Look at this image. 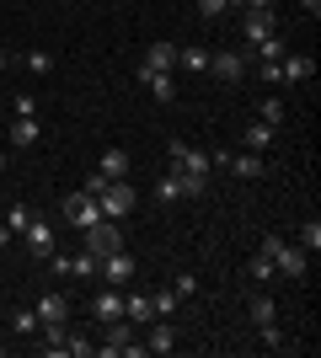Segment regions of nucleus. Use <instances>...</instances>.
<instances>
[{
    "label": "nucleus",
    "mask_w": 321,
    "mask_h": 358,
    "mask_svg": "<svg viewBox=\"0 0 321 358\" xmlns=\"http://www.w3.org/2000/svg\"><path fill=\"white\" fill-rule=\"evenodd\" d=\"M262 257H273V273H284V278H306V268H311V257L300 252V246H290L284 236L262 241Z\"/></svg>",
    "instance_id": "f257e3e1"
},
{
    "label": "nucleus",
    "mask_w": 321,
    "mask_h": 358,
    "mask_svg": "<svg viewBox=\"0 0 321 358\" xmlns=\"http://www.w3.org/2000/svg\"><path fill=\"white\" fill-rule=\"evenodd\" d=\"M209 161H214V171H230V177H241V182H257L262 171H268L257 150H241V155H230V150H209Z\"/></svg>",
    "instance_id": "f03ea898"
},
{
    "label": "nucleus",
    "mask_w": 321,
    "mask_h": 358,
    "mask_svg": "<svg viewBox=\"0 0 321 358\" xmlns=\"http://www.w3.org/2000/svg\"><path fill=\"white\" fill-rule=\"evenodd\" d=\"M171 171H187V177H209L214 171V161H209V150H199V145H187V139H171Z\"/></svg>",
    "instance_id": "7ed1b4c3"
},
{
    "label": "nucleus",
    "mask_w": 321,
    "mask_h": 358,
    "mask_svg": "<svg viewBox=\"0 0 321 358\" xmlns=\"http://www.w3.org/2000/svg\"><path fill=\"white\" fill-rule=\"evenodd\" d=\"M134 187H129V182H107L102 187V198H97V209H102V220H129V214H134Z\"/></svg>",
    "instance_id": "20e7f679"
},
{
    "label": "nucleus",
    "mask_w": 321,
    "mask_h": 358,
    "mask_svg": "<svg viewBox=\"0 0 321 358\" xmlns=\"http://www.w3.org/2000/svg\"><path fill=\"white\" fill-rule=\"evenodd\" d=\"M80 236H86V252H92V257H107V252H118V246H123L118 220H97V224H86Z\"/></svg>",
    "instance_id": "39448f33"
},
{
    "label": "nucleus",
    "mask_w": 321,
    "mask_h": 358,
    "mask_svg": "<svg viewBox=\"0 0 321 358\" xmlns=\"http://www.w3.org/2000/svg\"><path fill=\"white\" fill-rule=\"evenodd\" d=\"M139 86H150L155 102H177V70H150V64H139Z\"/></svg>",
    "instance_id": "423d86ee"
},
{
    "label": "nucleus",
    "mask_w": 321,
    "mask_h": 358,
    "mask_svg": "<svg viewBox=\"0 0 321 358\" xmlns=\"http://www.w3.org/2000/svg\"><path fill=\"white\" fill-rule=\"evenodd\" d=\"M97 273H102V278H107L113 289H123V284H134V257H129V252L118 246V252H107L102 262H97Z\"/></svg>",
    "instance_id": "0eeeda50"
},
{
    "label": "nucleus",
    "mask_w": 321,
    "mask_h": 358,
    "mask_svg": "<svg viewBox=\"0 0 321 358\" xmlns=\"http://www.w3.org/2000/svg\"><path fill=\"white\" fill-rule=\"evenodd\" d=\"M209 75H220L225 86L246 80V54H241V48H225V54H209Z\"/></svg>",
    "instance_id": "6e6552de"
},
{
    "label": "nucleus",
    "mask_w": 321,
    "mask_h": 358,
    "mask_svg": "<svg viewBox=\"0 0 321 358\" xmlns=\"http://www.w3.org/2000/svg\"><path fill=\"white\" fill-rule=\"evenodd\" d=\"M64 220L76 224V230H86V224L102 220V209H97V198H92V193H70V198H64Z\"/></svg>",
    "instance_id": "1a4fd4ad"
},
{
    "label": "nucleus",
    "mask_w": 321,
    "mask_h": 358,
    "mask_svg": "<svg viewBox=\"0 0 321 358\" xmlns=\"http://www.w3.org/2000/svg\"><path fill=\"white\" fill-rule=\"evenodd\" d=\"M273 27H278L273 11H241V38H246L252 48H257L262 38H273Z\"/></svg>",
    "instance_id": "9d476101"
},
{
    "label": "nucleus",
    "mask_w": 321,
    "mask_h": 358,
    "mask_svg": "<svg viewBox=\"0 0 321 358\" xmlns=\"http://www.w3.org/2000/svg\"><path fill=\"white\" fill-rule=\"evenodd\" d=\"M32 310H38V321H43V327H64V321H70V299H64L59 289H48Z\"/></svg>",
    "instance_id": "9b49d317"
},
{
    "label": "nucleus",
    "mask_w": 321,
    "mask_h": 358,
    "mask_svg": "<svg viewBox=\"0 0 321 358\" xmlns=\"http://www.w3.org/2000/svg\"><path fill=\"white\" fill-rule=\"evenodd\" d=\"M171 348H177V327H171V315H155L145 331V353H171Z\"/></svg>",
    "instance_id": "f8f14e48"
},
{
    "label": "nucleus",
    "mask_w": 321,
    "mask_h": 358,
    "mask_svg": "<svg viewBox=\"0 0 321 358\" xmlns=\"http://www.w3.org/2000/svg\"><path fill=\"white\" fill-rule=\"evenodd\" d=\"M278 75H284V86H306L311 75H316V59H311V54H284V59H278Z\"/></svg>",
    "instance_id": "ddd939ff"
},
{
    "label": "nucleus",
    "mask_w": 321,
    "mask_h": 358,
    "mask_svg": "<svg viewBox=\"0 0 321 358\" xmlns=\"http://www.w3.org/2000/svg\"><path fill=\"white\" fill-rule=\"evenodd\" d=\"M22 241H27V252H32V257H48V252H54V224L32 214L27 230H22Z\"/></svg>",
    "instance_id": "4468645a"
},
{
    "label": "nucleus",
    "mask_w": 321,
    "mask_h": 358,
    "mask_svg": "<svg viewBox=\"0 0 321 358\" xmlns=\"http://www.w3.org/2000/svg\"><path fill=\"white\" fill-rule=\"evenodd\" d=\"M92 315H97V327H107V321H118V315H123V289H113V284H107L102 294L92 299Z\"/></svg>",
    "instance_id": "2eb2a0df"
},
{
    "label": "nucleus",
    "mask_w": 321,
    "mask_h": 358,
    "mask_svg": "<svg viewBox=\"0 0 321 358\" xmlns=\"http://www.w3.org/2000/svg\"><path fill=\"white\" fill-rule=\"evenodd\" d=\"M129 166H134V161H129V150H123V145H113V150H102L97 171H102L107 182H123V177H129Z\"/></svg>",
    "instance_id": "dca6fc26"
},
{
    "label": "nucleus",
    "mask_w": 321,
    "mask_h": 358,
    "mask_svg": "<svg viewBox=\"0 0 321 358\" xmlns=\"http://www.w3.org/2000/svg\"><path fill=\"white\" fill-rule=\"evenodd\" d=\"M177 48H183V43H166V38H155V43L145 48V59H139V64H150V70H177Z\"/></svg>",
    "instance_id": "f3484780"
},
{
    "label": "nucleus",
    "mask_w": 321,
    "mask_h": 358,
    "mask_svg": "<svg viewBox=\"0 0 321 358\" xmlns=\"http://www.w3.org/2000/svg\"><path fill=\"white\" fill-rule=\"evenodd\" d=\"M177 64H183L187 75H209V48L204 43H183L177 48Z\"/></svg>",
    "instance_id": "a211bd4d"
},
{
    "label": "nucleus",
    "mask_w": 321,
    "mask_h": 358,
    "mask_svg": "<svg viewBox=\"0 0 321 358\" xmlns=\"http://www.w3.org/2000/svg\"><path fill=\"white\" fill-rule=\"evenodd\" d=\"M38 139H43V123L38 118H16L11 123V150H32Z\"/></svg>",
    "instance_id": "6ab92c4d"
},
{
    "label": "nucleus",
    "mask_w": 321,
    "mask_h": 358,
    "mask_svg": "<svg viewBox=\"0 0 321 358\" xmlns=\"http://www.w3.org/2000/svg\"><path fill=\"white\" fill-rule=\"evenodd\" d=\"M123 315H129L134 327H150V321H155V305H150V294H123Z\"/></svg>",
    "instance_id": "aec40b11"
},
{
    "label": "nucleus",
    "mask_w": 321,
    "mask_h": 358,
    "mask_svg": "<svg viewBox=\"0 0 321 358\" xmlns=\"http://www.w3.org/2000/svg\"><path fill=\"white\" fill-rule=\"evenodd\" d=\"M155 203H161V209H171V203H183V182H177V171H166V177H155Z\"/></svg>",
    "instance_id": "412c9836"
},
{
    "label": "nucleus",
    "mask_w": 321,
    "mask_h": 358,
    "mask_svg": "<svg viewBox=\"0 0 321 358\" xmlns=\"http://www.w3.org/2000/svg\"><path fill=\"white\" fill-rule=\"evenodd\" d=\"M246 315H252V327H268V321H278V305L268 294H257L252 305H246Z\"/></svg>",
    "instance_id": "4be33fe9"
},
{
    "label": "nucleus",
    "mask_w": 321,
    "mask_h": 358,
    "mask_svg": "<svg viewBox=\"0 0 321 358\" xmlns=\"http://www.w3.org/2000/svg\"><path fill=\"white\" fill-rule=\"evenodd\" d=\"M273 134H278V129H268V123H262V118H257V123H252V129H246V134H241V139H246V150H257V155H262V150L273 145Z\"/></svg>",
    "instance_id": "5701e85b"
},
{
    "label": "nucleus",
    "mask_w": 321,
    "mask_h": 358,
    "mask_svg": "<svg viewBox=\"0 0 321 358\" xmlns=\"http://www.w3.org/2000/svg\"><path fill=\"white\" fill-rule=\"evenodd\" d=\"M300 252H306V257H316V252H321V220H316V214L300 224Z\"/></svg>",
    "instance_id": "b1692460"
},
{
    "label": "nucleus",
    "mask_w": 321,
    "mask_h": 358,
    "mask_svg": "<svg viewBox=\"0 0 321 358\" xmlns=\"http://www.w3.org/2000/svg\"><path fill=\"white\" fill-rule=\"evenodd\" d=\"M97 262H102V257H92V252L70 257V278H80V284H92V278H97Z\"/></svg>",
    "instance_id": "393cba45"
},
{
    "label": "nucleus",
    "mask_w": 321,
    "mask_h": 358,
    "mask_svg": "<svg viewBox=\"0 0 321 358\" xmlns=\"http://www.w3.org/2000/svg\"><path fill=\"white\" fill-rule=\"evenodd\" d=\"M257 118H262V123H268V129H278V123L290 118V107L278 102V96H262V107H257Z\"/></svg>",
    "instance_id": "a878e982"
},
{
    "label": "nucleus",
    "mask_w": 321,
    "mask_h": 358,
    "mask_svg": "<svg viewBox=\"0 0 321 358\" xmlns=\"http://www.w3.org/2000/svg\"><path fill=\"white\" fill-rule=\"evenodd\" d=\"M64 353H70V358H92L97 343L86 337V331H70V337H64Z\"/></svg>",
    "instance_id": "bb28decb"
},
{
    "label": "nucleus",
    "mask_w": 321,
    "mask_h": 358,
    "mask_svg": "<svg viewBox=\"0 0 321 358\" xmlns=\"http://www.w3.org/2000/svg\"><path fill=\"white\" fill-rule=\"evenodd\" d=\"M11 331H16V337H32V331H43L38 310H16V315H11Z\"/></svg>",
    "instance_id": "cd10ccee"
},
{
    "label": "nucleus",
    "mask_w": 321,
    "mask_h": 358,
    "mask_svg": "<svg viewBox=\"0 0 321 358\" xmlns=\"http://www.w3.org/2000/svg\"><path fill=\"white\" fill-rule=\"evenodd\" d=\"M150 305H155V315H177V305H183V299H177V289H155Z\"/></svg>",
    "instance_id": "c85d7f7f"
},
{
    "label": "nucleus",
    "mask_w": 321,
    "mask_h": 358,
    "mask_svg": "<svg viewBox=\"0 0 321 358\" xmlns=\"http://www.w3.org/2000/svg\"><path fill=\"white\" fill-rule=\"evenodd\" d=\"M11 113H16V118H38V96H32V91H16V96H11Z\"/></svg>",
    "instance_id": "c756f323"
},
{
    "label": "nucleus",
    "mask_w": 321,
    "mask_h": 358,
    "mask_svg": "<svg viewBox=\"0 0 321 358\" xmlns=\"http://www.w3.org/2000/svg\"><path fill=\"white\" fill-rule=\"evenodd\" d=\"M225 11H236V0H199V16H204V22H220Z\"/></svg>",
    "instance_id": "7c9ffc66"
},
{
    "label": "nucleus",
    "mask_w": 321,
    "mask_h": 358,
    "mask_svg": "<svg viewBox=\"0 0 321 358\" xmlns=\"http://www.w3.org/2000/svg\"><path fill=\"white\" fill-rule=\"evenodd\" d=\"M22 64H27L32 75H48V70H54V54H43V48H32V54H27Z\"/></svg>",
    "instance_id": "2f4dec72"
},
{
    "label": "nucleus",
    "mask_w": 321,
    "mask_h": 358,
    "mask_svg": "<svg viewBox=\"0 0 321 358\" xmlns=\"http://www.w3.org/2000/svg\"><path fill=\"white\" fill-rule=\"evenodd\" d=\"M27 220H32V209H27V203H11V214H6L11 236H22V230H27Z\"/></svg>",
    "instance_id": "473e14b6"
},
{
    "label": "nucleus",
    "mask_w": 321,
    "mask_h": 358,
    "mask_svg": "<svg viewBox=\"0 0 321 358\" xmlns=\"http://www.w3.org/2000/svg\"><path fill=\"white\" fill-rule=\"evenodd\" d=\"M246 273H252V278H257V284H262V278H273V257H252V262H246Z\"/></svg>",
    "instance_id": "72a5a7b5"
},
{
    "label": "nucleus",
    "mask_w": 321,
    "mask_h": 358,
    "mask_svg": "<svg viewBox=\"0 0 321 358\" xmlns=\"http://www.w3.org/2000/svg\"><path fill=\"white\" fill-rule=\"evenodd\" d=\"M171 289H177V299H193V294H199V278H193V273H183Z\"/></svg>",
    "instance_id": "f704fd0d"
},
{
    "label": "nucleus",
    "mask_w": 321,
    "mask_h": 358,
    "mask_svg": "<svg viewBox=\"0 0 321 358\" xmlns=\"http://www.w3.org/2000/svg\"><path fill=\"white\" fill-rule=\"evenodd\" d=\"M262 80H268V86H284V75H278V59H262Z\"/></svg>",
    "instance_id": "c9c22d12"
},
{
    "label": "nucleus",
    "mask_w": 321,
    "mask_h": 358,
    "mask_svg": "<svg viewBox=\"0 0 321 358\" xmlns=\"http://www.w3.org/2000/svg\"><path fill=\"white\" fill-rule=\"evenodd\" d=\"M102 187H107V177H102V171H92V177H86V187H80V193H92V198H102Z\"/></svg>",
    "instance_id": "e433bc0d"
},
{
    "label": "nucleus",
    "mask_w": 321,
    "mask_h": 358,
    "mask_svg": "<svg viewBox=\"0 0 321 358\" xmlns=\"http://www.w3.org/2000/svg\"><path fill=\"white\" fill-rule=\"evenodd\" d=\"M300 11H306L311 22H316V16H321V0H300Z\"/></svg>",
    "instance_id": "4c0bfd02"
},
{
    "label": "nucleus",
    "mask_w": 321,
    "mask_h": 358,
    "mask_svg": "<svg viewBox=\"0 0 321 358\" xmlns=\"http://www.w3.org/2000/svg\"><path fill=\"white\" fill-rule=\"evenodd\" d=\"M0 246H11V224L0 220Z\"/></svg>",
    "instance_id": "58836bf2"
},
{
    "label": "nucleus",
    "mask_w": 321,
    "mask_h": 358,
    "mask_svg": "<svg viewBox=\"0 0 321 358\" xmlns=\"http://www.w3.org/2000/svg\"><path fill=\"white\" fill-rule=\"evenodd\" d=\"M6 171H11V155H6V150H0V177H6Z\"/></svg>",
    "instance_id": "ea45409f"
},
{
    "label": "nucleus",
    "mask_w": 321,
    "mask_h": 358,
    "mask_svg": "<svg viewBox=\"0 0 321 358\" xmlns=\"http://www.w3.org/2000/svg\"><path fill=\"white\" fill-rule=\"evenodd\" d=\"M0 70H6V54H0Z\"/></svg>",
    "instance_id": "a19ab883"
},
{
    "label": "nucleus",
    "mask_w": 321,
    "mask_h": 358,
    "mask_svg": "<svg viewBox=\"0 0 321 358\" xmlns=\"http://www.w3.org/2000/svg\"><path fill=\"white\" fill-rule=\"evenodd\" d=\"M0 54H6V38H0Z\"/></svg>",
    "instance_id": "79ce46f5"
}]
</instances>
